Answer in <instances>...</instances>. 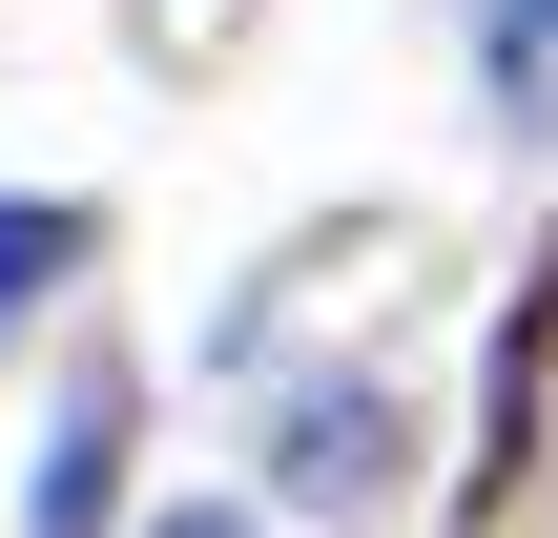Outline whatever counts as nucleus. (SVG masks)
Returning <instances> with one entry per match:
<instances>
[{
	"instance_id": "f257e3e1",
	"label": "nucleus",
	"mask_w": 558,
	"mask_h": 538,
	"mask_svg": "<svg viewBox=\"0 0 558 538\" xmlns=\"http://www.w3.org/2000/svg\"><path fill=\"white\" fill-rule=\"evenodd\" d=\"M290 498H393V394H290Z\"/></svg>"
},
{
	"instance_id": "f03ea898",
	"label": "nucleus",
	"mask_w": 558,
	"mask_h": 538,
	"mask_svg": "<svg viewBox=\"0 0 558 538\" xmlns=\"http://www.w3.org/2000/svg\"><path fill=\"white\" fill-rule=\"evenodd\" d=\"M104 498H124V373H83V394H62V456H41V538H104Z\"/></svg>"
},
{
	"instance_id": "7ed1b4c3",
	"label": "nucleus",
	"mask_w": 558,
	"mask_h": 538,
	"mask_svg": "<svg viewBox=\"0 0 558 538\" xmlns=\"http://www.w3.org/2000/svg\"><path fill=\"white\" fill-rule=\"evenodd\" d=\"M476 83L518 145H558V0H476Z\"/></svg>"
},
{
	"instance_id": "20e7f679",
	"label": "nucleus",
	"mask_w": 558,
	"mask_h": 538,
	"mask_svg": "<svg viewBox=\"0 0 558 538\" xmlns=\"http://www.w3.org/2000/svg\"><path fill=\"white\" fill-rule=\"evenodd\" d=\"M83 249H104V228H83V207H21V187H0V311H41V290H62V270H83Z\"/></svg>"
},
{
	"instance_id": "39448f33",
	"label": "nucleus",
	"mask_w": 558,
	"mask_h": 538,
	"mask_svg": "<svg viewBox=\"0 0 558 538\" xmlns=\"http://www.w3.org/2000/svg\"><path fill=\"white\" fill-rule=\"evenodd\" d=\"M145 538H269V518H228V498H166V518H145Z\"/></svg>"
}]
</instances>
